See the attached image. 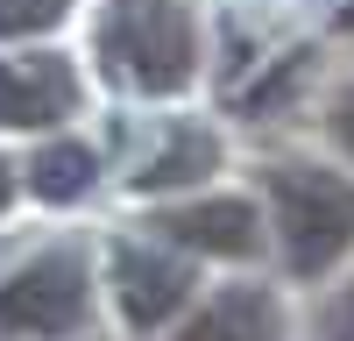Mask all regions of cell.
Wrapping results in <instances>:
<instances>
[{
    "mask_svg": "<svg viewBox=\"0 0 354 341\" xmlns=\"http://www.w3.org/2000/svg\"><path fill=\"white\" fill-rule=\"evenodd\" d=\"M100 57L142 93H185L198 71V21L185 0H113L100 15Z\"/></svg>",
    "mask_w": 354,
    "mask_h": 341,
    "instance_id": "1",
    "label": "cell"
},
{
    "mask_svg": "<svg viewBox=\"0 0 354 341\" xmlns=\"http://www.w3.org/2000/svg\"><path fill=\"white\" fill-rule=\"evenodd\" d=\"M270 207H277V242L298 277H326L354 249V178L326 164H277L270 170Z\"/></svg>",
    "mask_w": 354,
    "mask_h": 341,
    "instance_id": "2",
    "label": "cell"
},
{
    "mask_svg": "<svg viewBox=\"0 0 354 341\" xmlns=\"http://www.w3.org/2000/svg\"><path fill=\"white\" fill-rule=\"evenodd\" d=\"M85 320V263L71 249H50L36 263H21L0 284V334L21 341H57Z\"/></svg>",
    "mask_w": 354,
    "mask_h": 341,
    "instance_id": "3",
    "label": "cell"
},
{
    "mask_svg": "<svg viewBox=\"0 0 354 341\" xmlns=\"http://www.w3.org/2000/svg\"><path fill=\"white\" fill-rule=\"evenodd\" d=\"M113 299H121V320L128 327H163L170 313L192 299V270L177 263L170 249L121 242V249H113Z\"/></svg>",
    "mask_w": 354,
    "mask_h": 341,
    "instance_id": "4",
    "label": "cell"
},
{
    "mask_svg": "<svg viewBox=\"0 0 354 341\" xmlns=\"http://www.w3.org/2000/svg\"><path fill=\"white\" fill-rule=\"evenodd\" d=\"M78 107V78L64 57H0V128H43Z\"/></svg>",
    "mask_w": 354,
    "mask_h": 341,
    "instance_id": "5",
    "label": "cell"
},
{
    "mask_svg": "<svg viewBox=\"0 0 354 341\" xmlns=\"http://www.w3.org/2000/svg\"><path fill=\"white\" fill-rule=\"evenodd\" d=\"M156 227L177 249H205V256H255L262 249V220L248 199H192V207H170Z\"/></svg>",
    "mask_w": 354,
    "mask_h": 341,
    "instance_id": "6",
    "label": "cell"
},
{
    "mask_svg": "<svg viewBox=\"0 0 354 341\" xmlns=\"http://www.w3.org/2000/svg\"><path fill=\"white\" fill-rule=\"evenodd\" d=\"M177 341H283V306L262 284H234L213 306H198V320H185Z\"/></svg>",
    "mask_w": 354,
    "mask_h": 341,
    "instance_id": "7",
    "label": "cell"
},
{
    "mask_svg": "<svg viewBox=\"0 0 354 341\" xmlns=\"http://www.w3.org/2000/svg\"><path fill=\"white\" fill-rule=\"evenodd\" d=\"M93 178H100V157L85 150L78 135L43 142L36 164H28V185H36V199H50V207H71V199H85V192H93Z\"/></svg>",
    "mask_w": 354,
    "mask_h": 341,
    "instance_id": "8",
    "label": "cell"
},
{
    "mask_svg": "<svg viewBox=\"0 0 354 341\" xmlns=\"http://www.w3.org/2000/svg\"><path fill=\"white\" fill-rule=\"evenodd\" d=\"M205 170H220V142L205 135V128H177L163 150L135 170V185L142 192H170V185H198Z\"/></svg>",
    "mask_w": 354,
    "mask_h": 341,
    "instance_id": "9",
    "label": "cell"
},
{
    "mask_svg": "<svg viewBox=\"0 0 354 341\" xmlns=\"http://www.w3.org/2000/svg\"><path fill=\"white\" fill-rule=\"evenodd\" d=\"M71 0H0V36H43L64 21Z\"/></svg>",
    "mask_w": 354,
    "mask_h": 341,
    "instance_id": "10",
    "label": "cell"
},
{
    "mask_svg": "<svg viewBox=\"0 0 354 341\" xmlns=\"http://www.w3.org/2000/svg\"><path fill=\"white\" fill-rule=\"evenodd\" d=\"M326 341H354V284L326 306Z\"/></svg>",
    "mask_w": 354,
    "mask_h": 341,
    "instance_id": "11",
    "label": "cell"
},
{
    "mask_svg": "<svg viewBox=\"0 0 354 341\" xmlns=\"http://www.w3.org/2000/svg\"><path fill=\"white\" fill-rule=\"evenodd\" d=\"M333 142H340V150L354 157V85H347V93L333 100Z\"/></svg>",
    "mask_w": 354,
    "mask_h": 341,
    "instance_id": "12",
    "label": "cell"
},
{
    "mask_svg": "<svg viewBox=\"0 0 354 341\" xmlns=\"http://www.w3.org/2000/svg\"><path fill=\"white\" fill-rule=\"evenodd\" d=\"M8 192H15V178H8V157H0V207H8Z\"/></svg>",
    "mask_w": 354,
    "mask_h": 341,
    "instance_id": "13",
    "label": "cell"
},
{
    "mask_svg": "<svg viewBox=\"0 0 354 341\" xmlns=\"http://www.w3.org/2000/svg\"><path fill=\"white\" fill-rule=\"evenodd\" d=\"M340 21H347V28H354V8H347V15H340Z\"/></svg>",
    "mask_w": 354,
    "mask_h": 341,
    "instance_id": "14",
    "label": "cell"
}]
</instances>
